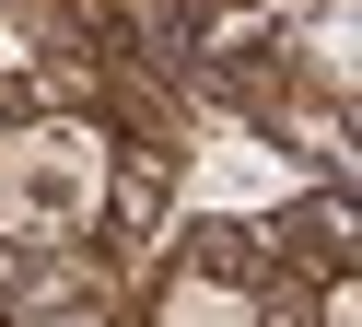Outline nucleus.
Returning a JSON list of instances; mask_svg holds the SVG:
<instances>
[{
	"instance_id": "nucleus-2",
	"label": "nucleus",
	"mask_w": 362,
	"mask_h": 327,
	"mask_svg": "<svg viewBox=\"0 0 362 327\" xmlns=\"http://www.w3.org/2000/svg\"><path fill=\"white\" fill-rule=\"evenodd\" d=\"M164 327H257V304L222 292V280H175V292H164Z\"/></svg>"
},
{
	"instance_id": "nucleus-1",
	"label": "nucleus",
	"mask_w": 362,
	"mask_h": 327,
	"mask_svg": "<svg viewBox=\"0 0 362 327\" xmlns=\"http://www.w3.org/2000/svg\"><path fill=\"white\" fill-rule=\"evenodd\" d=\"M94 210V140L82 129H24L0 140V234H59Z\"/></svg>"
}]
</instances>
